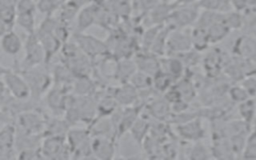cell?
<instances>
[{
	"instance_id": "obj_1",
	"label": "cell",
	"mask_w": 256,
	"mask_h": 160,
	"mask_svg": "<svg viewBox=\"0 0 256 160\" xmlns=\"http://www.w3.org/2000/svg\"><path fill=\"white\" fill-rule=\"evenodd\" d=\"M20 73L23 75L30 87L31 98L33 97L35 99H39L51 88L53 80L52 76L48 74L47 71L41 70L40 66L22 69Z\"/></svg>"
},
{
	"instance_id": "obj_2",
	"label": "cell",
	"mask_w": 256,
	"mask_h": 160,
	"mask_svg": "<svg viewBox=\"0 0 256 160\" xmlns=\"http://www.w3.org/2000/svg\"><path fill=\"white\" fill-rule=\"evenodd\" d=\"M2 81L8 94L16 100L25 101L31 98L30 87L20 72L5 70Z\"/></svg>"
},
{
	"instance_id": "obj_3",
	"label": "cell",
	"mask_w": 256,
	"mask_h": 160,
	"mask_svg": "<svg viewBox=\"0 0 256 160\" xmlns=\"http://www.w3.org/2000/svg\"><path fill=\"white\" fill-rule=\"evenodd\" d=\"M42 158L63 159L72 157L71 150L66 143L65 136L46 135L40 145Z\"/></svg>"
},
{
	"instance_id": "obj_4",
	"label": "cell",
	"mask_w": 256,
	"mask_h": 160,
	"mask_svg": "<svg viewBox=\"0 0 256 160\" xmlns=\"http://www.w3.org/2000/svg\"><path fill=\"white\" fill-rule=\"evenodd\" d=\"M72 35L74 38V42L77 44V46L91 60L101 56L104 57L109 54L105 41H101L100 39L91 35H86L83 32H74Z\"/></svg>"
},
{
	"instance_id": "obj_5",
	"label": "cell",
	"mask_w": 256,
	"mask_h": 160,
	"mask_svg": "<svg viewBox=\"0 0 256 160\" xmlns=\"http://www.w3.org/2000/svg\"><path fill=\"white\" fill-rule=\"evenodd\" d=\"M198 5L185 4V6L175 7L167 19V26L171 30L183 29L196 22L198 18Z\"/></svg>"
},
{
	"instance_id": "obj_6",
	"label": "cell",
	"mask_w": 256,
	"mask_h": 160,
	"mask_svg": "<svg viewBox=\"0 0 256 160\" xmlns=\"http://www.w3.org/2000/svg\"><path fill=\"white\" fill-rule=\"evenodd\" d=\"M46 122L47 120L38 111L26 109L17 116V129L30 134H44Z\"/></svg>"
},
{
	"instance_id": "obj_7",
	"label": "cell",
	"mask_w": 256,
	"mask_h": 160,
	"mask_svg": "<svg viewBox=\"0 0 256 160\" xmlns=\"http://www.w3.org/2000/svg\"><path fill=\"white\" fill-rule=\"evenodd\" d=\"M24 50L25 58L23 61V69L40 66L41 63H44V50L35 32L27 34V38L24 43Z\"/></svg>"
},
{
	"instance_id": "obj_8",
	"label": "cell",
	"mask_w": 256,
	"mask_h": 160,
	"mask_svg": "<svg viewBox=\"0 0 256 160\" xmlns=\"http://www.w3.org/2000/svg\"><path fill=\"white\" fill-rule=\"evenodd\" d=\"M69 91L71 87L56 85L51 87L45 96L46 103L50 111L55 115H64V112L67 108L68 101L70 98Z\"/></svg>"
},
{
	"instance_id": "obj_9",
	"label": "cell",
	"mask_w": 256,
	"mask_h": 160,
	"mask_svg": "<svg viewBox=\"0 0 256 160\" xmlns=\"http://www.w3.org/2000/svg\"><path fill=\"white\" fill-rule=\"evenodd\" d=\"M143 105H131L126 106L120 114H118L117 110L114 112L117 118V122L113 124L115 137L120 138L123 134L130 130L135 121L140 117V111L142 110Z\"/></svg>"
},
{
	"instance_id": "obj_10",
	"label": "cell",
	"mask_w": 256,
	"mask_h": 160,
	"mask_svg": "<svg viewBox=\"0 0 256 160\" xmlns=\"http://www.w3.org/2000/svg\"><path fill=\"white\" fill-rule=\"evenodd\" d=\"M191 47L192 42L190 34L183 32L182 29L170 30L166 42V48L170 52L181 54L183 52L189 51Z\"/></svg>"
},
{
	"instance_id": "obj_11",
	"label": "cell",
	"mask_w": 256,
	"mask_h": 160,
	"mask_svg": "<svg viewBox=\"0 0 256 160\" xmlns=\"http://www.w3.org/2000/svg\"><path fill=\"white\" fill-rule=\"evenodd\" d=\"M35 33L44 50V54H45L44 63L49 64V62L53 59L55 54L58 53V51H60L62 43L55 37L53 32L41 30L38 28L35 31Z\"/></svg>"
},
{
	"instance_id": "obj_12",
	"label": "cell",
	"mask_w": 256,
	"mask_h": 160,
	"mask_svg": "<svg viewBox=\"0 0 256 160\" xmlns=\"http://www.w3.org/2000/svg\"><path fill=\"white\" fill-rule=\"evenodd\" d=\"M91 152L93 157L99 159H111L115 154L114 138L94 136L91 139Z\"/></svg>"
},
{
	"instance_id": "obj_13",
	"label": "cell",
	"mask_w": 256,
	"mask_h": 160,
	"mask_svg": "<svg viewBox=\"0 0 256 160\" xmlns=\"http://www.w3.org/2000/svg\"><path fill=\"white\" fill-rule=\"evenodd\" d=\"M97 8H98V3L97 1H95V2H90L89 4L84 5L80 9V11L76 16V26H75L74 32L82 33L91 25L95 24Z\"/></svg>"
},
{
	"instance_id": "obj_14",
	"label": "cell",
	"mask_w": 256,
	"mask_h": 160,
	"mask_svg": "<svg viewBox=\"0 0 256 160\" xmlns=\"http://www.w3.org/2000/svg\"><path fill=\"white\" fill-rule=\"evenodd\" d=\"M234 53L242 59L255 60L256 59V38L252 36L244 35L239 38L234 43L233 46Z\"/></svg>"
},
{
	"instance_id": "obj_15",
	"label": "cell",
	"mask_w": 256,
	"mask_h": 160,
	"mask_svg": "<svg viewBox=\"0 0 256 160\" xmlns=\"http://www.w3.org/2000/svg\"><path fill=\"white\" fill-rule=\"evenodd\" d=\"M177 131L182 138L190 141H198L204 136V129L202 127V123L198 118H194L187 122L179 124Z\"/></svg>"
},
{
	"instance_id": "obj_16",
	"label": "cell",
	"mask_w": 256,
	"mask_h": 160,
	"mask_svg": "<svg viewBox=\"0 0 256 160\" xmlns=\"http://www.w3.org/2000/svg\"><path fill=\"white\" fill-rule=\"evenodd\" d=\"M113 97L119 105L131 106L134 105L138 99V90L130 83H123L121 87L114 89Z\"/></svg>"
},
{
	"instance_id": "obj_17",
	"label": "cell",
	"mask_w": 256,
	"mask_h": 160,
	"mask_svg": "<svg viewBox=\"0 0 256 160\" xmlns=\"http://www.w3.org/2000/svg\"><path fill=\"white\" fill-rule=\"evenodd\" d=\"M0 48L7 55L16 56L23 48V42L19 35L10 29L0 38Z\"/></svg>"
},
{
	"instance_id": "obj_18",
	"label": "cell",
	"mask_w": 256,
	"mask_h": 160,
	"mask_svg": "<svg viewBox=\"0 0 256 160\" xmlns=\"http://www.w3.org/2000/svg\"><path fill=\"white\" fill-rule=\"evenodd\" d=\"M96 85L89 76L75 77L71 86V92L75 96H92L95 92Z\"/></svg>"
},
{
	"instance_id": "obj_19",
	"label": "cell",
	"mask_w": 256,
	"mask_h": 160,
	"mask_svg": "<svg viewBox=\"0 0 256 160\" xmlns=\"http://www.w3.org/2000/svg\"><path fill=\"white\" fill-rule=\"evenodd\" d=\"M137 71L136 63L130 60L129 58H124L118 60L117 64L115 65L114 76L122 83L129 82L132 75Z\"/></svg>"
},
{
	"instance_id": "obj_20",
	"label": "cell",
	"mask_w": 256,
	"mask_h": 160,
	"mask_svg": "<svg viewBox=\"0 0 256 160\" xmlns=\"http://www.w3.org/2000/svg\"><path fill=\"white\" fill-rule=\"evenodd\" d=\"M207 35H208V39L210 44H215L218 43L220 41H222L223 39H225L228 34L230 29L227 27V25L224 23L223 21V14L221 13L220 18L215 21L213 24H211L207 29Z\"/></svg>"
},
{
	"instance_id": "obj_21",
	"label": "cell",
	"mask_w": 256,
	"mask_h": 160,
	"mask_svg": "<svg viewBox=\"0 0 256 160\" xmlns=\"http://www.w3.org/2000/svg\"><path fill=\"white\" fill-rule=\"evenodd\" d=\"M176 5L177 3H159L151 11H149L151 22L154 25H164V22L167 21Z\"/></svg>"
},
{
	"instance_id": "obj_22",
	"label": "cell",
	"mask_w": 256,
	"mask_h": 160,
	"mask_svg": "<svg viewBox=\"0 0 256 160\" xmlns=\"http://www.w3.org/2000/svg\"><path fill=\"white\" fill-rule=\"evenodd\" d=\"M136 66H137V70L144 72L150 75L151 77L161 70V64L159 63L158 59L154 54L140 55V57L137 59Z\"/></svg>"
},
{
	"instance_id": "obj_23",
	"label": "cell",
	"mask_w": 256,
	"mask_h": 160,
	"mask_svg": "<svg viewBox=\"0 0 256 160\" xmlns=\"http://www.w3.org/2000/svg\"><path fill=\"white\" fill-rule=\"evenodd\" d=\"M118 103L111 94L102 96L96 104V117H110L117 110Z\"/></svg>"
},
{
	"instance_id": "obj_24",
	"label": "cell",
	"mask_w": 256,
	"mask_h": 160,
	"mask_svg": "<svg viewBox=\"0 0 256 160\" xmlns=\"http://www.w3.org/2000/svg\"><path fill=\"white\" fill-rule=\"evenodd\" d=\"M71 125L63 119H47L46 127L44 130V135H55V136H66V133L70 129Z\"/></svg>"
},
{
	"instance_id": "obj_25",
	"label": "cell",
	"mask_w": 256,
	"mask_h": 160,
	"mask_svg": "<svg viewBox=\"0 0 256 160\" xmlns=\"http://www.w3.org/2000/svg\"><path fill=\"white\" fill-rule=\"evenodd\" d=\"M191 36V42H192V47H194L197 51H202L205 50L208 45L210 44L207 31L204 28L195 26L190 33Z\"/></svg>"
},
{
	"instance_id": "obj_26",
	"label": "cell",
	"mask_w": 256,
	"mask_h": 160,
	"mask_svg": "<svg viewBox=\"0 0 256 160\" xmlns=\"http://www.w3.org/2000/svg\"><path fill=\"white\" fill-rule=\"evenodd\" d=\"M170 103L165 99H155L152 103H150L149 111L151 115H153L157 120H163L166 118L171 112Z\"/></svg>"
},
{
	"instance_id": "obj_27",
	"label": "cell",
	"mask_w": 256,
	"mask_h": 160,
	"mask_svg": "<svg viewBox=\"0 0 256 160\" xmlns=\"http://www.w3.org/2000/svg\"><path fill=\"white\" fill-rule=\"evenodd\" d=\"M149 129H150L149 122L146 119H142V118L139 117L135 121V123L132 125V127L130 128L129 131L131 132L135 141L140 145V144H142L143 140L147 136V133L149 132Z\"/></svg>"
},
{
	"instance_id": "obj_28",
	"label": "cell",
	"mask_w": 256,
	"mask_h": 160,
	"mask_svg": "<svg viewBox=\"0 0 256 160\" xmlns=\"http://www.w3.org/2000/svg\"><path fill=\"white\" fill-rule=\"evenodd\" d=\"M173 78L162 69L152 76V86L159 92H165L173 85Z\"/></svg>"
},
{
	"instance_id": "obj_29",
	"label": "cell",
	"mask_w": 256,
	"mask_h": 160,
	"mask_svg": "<svg viewBox=\"0 0 256 160\" xmlns=\"http://www.w3.org/2000/svg\"><path fill=\"white\" fill-rule=\"evenodd\" d=\"M165 62H166L165 64L166 68L163 71L168 73L174 80L181 78L183 71L185 69V65L183 64L180 57H170L166 59Z\"/></svg>"
},
{
	"instance_id": "obj_30",
	"label": "cell",
	"mask_w": 256,
	"mask_h": 160,
	"mask_svg": "<svg viewBox=\"0 0 256 160\" xmlns=\"http://www.w3.org/2000/svg\"><path fill=\"white\" fill-rule=\"evenodd\" d=\"M15 23L21 27L27 34L34 33L35 30V17L34 12H26V13H17Z\"/></svg>"
},
{
	"instance_id": "obj_31",
	"label": "cell",
	"mask_w": 256,
	"mask_h": 160,
	"mask_svg": "<svg viewBox=\"0 0 256 160\" xmlns=\"http://www.w3.org/2000/svg\"><path fill=\"white\" fill-rule=\"evenodd\" d=\"M238 111L242 118V120L247 124L250 125L254 119L255 114V103L252 99H247L238 104Z\"/></svg>"
},
{
	"instance_id": "obj_32",
	"label": "cell",
	"mask_w": 256,
	"mask_h": 160,
	"mask_svg": "<svg viewBox=\"0 0 256 160\" xmlns=\"http://www.w3.org/2000/svg\"><path fill=\"white\" fill-rule=\"evenodd\" d=\"M242 156L246 159H256V127L245 140Z\"/></svg>"
},
{
	"instance_id": "obj_33",
	"label": "cell",
	"mask_w": 256,
	"mask_h": 160,
	"mask_svg": "<svg viewBox=\"0 0 256 160\" xmlns=\"http://www.w3.org/2000/svg\"><path fill=\"white\" fill-rule=\"evenodd\" d=\"M223 21L230 30L240 29L244 26V16H241V14L236 11L223 14Z\"/></svg>"
},
{
	"instance_id": "obj_34",
	"label": "cell",
	"mask_w": 256,
	"mask_h": 160,
	"mask_svg": "<svg viewBox=\"0 0 256 160\" xmlns=\"http://www.w3.org/2000/svg\"><path fill=\"white\" fill-rule=\"evenodd\" d=\"M60 4L58 0H36V7L46 15H52Z\"/></svg>"
},
{
	"instance_id": "obj_35",
	"label": "cell",
	"mask_w": 256,
	"mask_h": 160,
	"mask_svg": "<svg viewBox=\"0 0 256 160\" xmlns=\"http://www.w3.org/2000/svg\"><path fill=\"white\" fill-rule=\"evenodd\" d=\"M228 94L230 95V98L232 101L237 102L238 104L249 99L250 96L246 89L243 86H233L228 90Z\"/></svg>"
},
{
	"instance_id": "obj_36",
	"label": "cell",
	"mask_w": 256,
	"mask_h": 160,
	"mask_svg": "<svg viewBox=\"0 0 256 160\" xmlns=\"http://www.w3.org/2000/svg\"><path fill=\"white\" fill-rule=\"evenodd\" d=\"M191 159H205L209 157V151L207 148L200 142H196L190 151Z\"/></svg>"
},
{
	"instance_id": "obj_37",
	"label": "cell",
	"mask_w": 256,
	"mask_h": 160,
	"mask_svg": "<svg viewBox=\"0 0 256 160\" xmlns=\"http://www.w3.org/2000/svg\"><path fill=\"white\" fill-rule=\"evenodd\" d=\"M224 4V0H199L197 5L207 11L218 12Z\"/></svg>"
},
{
	"instance_id": "obj_38",
	"label": "cell",
	"mask_w": 256,
	"mask_h": 160,
	"mask_svg": "<svg viewBox=\"0 0 256 160\" xmlns=\"http://www.w3.org/2000/svg\"><path fill=\"white\" fill-rule=\"evenodd\" d=\"M36 7L35 0H17L16 1V13L34 12Z\"/></svg>"
},
{
	"instance_id": "obj_39",
	"label": "cell",
	"mask_w": 256,
	"mask_h": 160,
	"mask_svg": "<svg viewBox=\"0 0 256 160\" xmlns=\"http://www.w3.org/2000/svg\"><path fill=\"white\" fill-rule=\"evenodd\" d=\"M159 4V0H138V6L141 11L148 13Z\"/></svg>"
},
{
	"instance_id": "obj_40",
	"label": "cell",
	"mask_w": 256,
	"mask_h": 160,
	"mask_svg": "<svg viewBox=\"0 0 256 160\" xmlns=\"http://www.w3.org/2000/svg\"><path fill=\"white\" fill-rule=\"evenodd\" d=\"M242 86L246 89V91L248 92L250 97L256 95V79L255 78L250 77L249 79H246L243 82Z\"/></svg>"
},
{
	"instance_id": "obj_41",
	"label": "cell",
	"mask_w": 256,
	"mask_h": 160,
	"mask_svg": "<svg viewBox=\"0 0 256 160\" xmlns=\"http://www.w3.org/2000/svg\"><path fill=\"white\" fill-rule=\"evenodd\" d=\"M231 6H233L237 10H241L244 7H246V4L248 0H229Z\"/></svg>"
},
{
	"instance_id": "obj_42",
	"label": "cell",
	"mask_w": 256,
	"mask_h": 160,
	"mask_svg": "<svg viewBox=\"0 0 256 160\" xmlns=\"http://www.w3.org/2000/svg\"><path fill=\"white\" fill-rule=\"evenodd\" d=\"M194 1H195V0H177L176 3H177V4H178V3H180V4H181V3H182V4H191V3H193Z\"/></svg>"
},
{
	"instance_id": "obj_43",
	"label": "cell",
	"mask_w": 256,
	"mask_h": 160,
	"mask_svg": "<svg viewBox=\"0 0 256 160\" xmlns=\"http://www.w3.org/2000/svg\"><path fill=\"white\" fill-rule=\"evenodd\" d=\"M64 1H66V0H61V2H64Z\"/></svg>"
},
{
	"instance_id": "obj_44",
	"label": "cell",
	"mask_w": 256,
	"mask_h": 160,
	"mask_svg": "<svg viewBox=\"0 0 256 160\" xmlns=\"http://www.w3.org/2000/svg\"><path fill=\"white\" fill-rule=\"evenodd\" d=\"M0 51H1V48H0Z\"/></svg>"
}]
</instances>
